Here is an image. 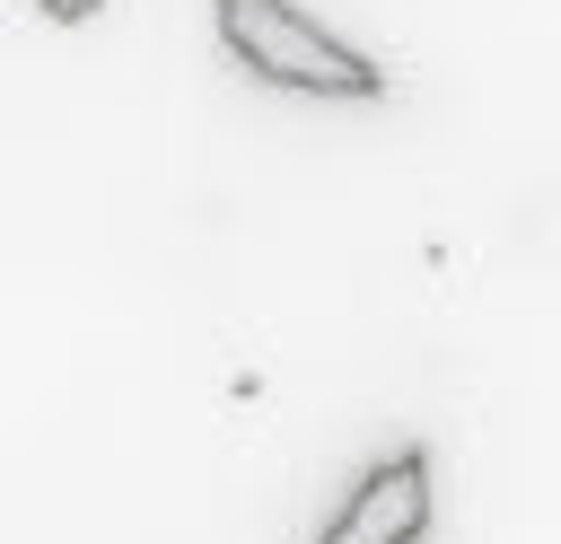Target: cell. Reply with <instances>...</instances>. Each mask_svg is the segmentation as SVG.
<instances>
[{
    "label": "cell",
    "instance_id": "obj_1",
    "mask_svg": "<svg viewBox=\"0 0 561 544\" xmlns=\"http://www.w3.org/2000/svg\"><path fill=\"white\" fill-rule=\"evenodd\" d=\"M210 26L272 88H298V97H386V70L359 44H342L324 18H307L298 0H210Z\"/></svg>",
    "mask_w": 561,
    "mask_h": 544
},
{
    "label": "cell",
    "instance_id": "obj_2",
    "mask_svg": "<svg viewBox=\"0 0 561 544\" xmlns=\"http://www.w3.org/2000/svg\"><path fill=\"white\" fill-rule=\"evenodd\" d=\"M430 518H438L430 447H394V456H377V465L351 483V500L316 526V544H421Z\"/></svg>",
    "mask_w": 561,
    "mask_h": 544
},
{
    "label": "cell",
    "instance_id": "obj_3",
    "mask_svg": "<svg viewBox=\"0 0 561 544\" xmlns=\"http://www.w3.org/2000/svg\"><path fill=\"white\" fill-rule=\"evenodd\" d=\"M35 9H44V18H61V26H70V18H96V9H105V0H35Z\"/></svg>",
    "mask_w": 561,
    "mask_h": 544
}]
</instances>
